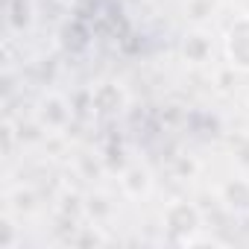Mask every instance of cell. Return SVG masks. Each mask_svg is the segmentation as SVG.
Here are the masks:
<instances>
[{"label": "cell", "instance_id": "6da1fadb", "mask_svg": "<svg viewBox=\"0 0 249 249\" xmlns=\"http://www.w3.org/2000/svg\"><path fill=\"white\" fill-rule=\"evenodd\" d=\"M226 53L234 68L249 71V18H240L226 33Z\"/></svg>", "mask_w": 249, "mask_h": 249}, {"label": "cell", "instance_id": "7a4b0ae2", "mask_svg": "<svg viewBox=\"0 0 249 249\" xmlns=\"http://www.w3.org/2000/svg\"><path fill=\"white\" fill-rule=\"evenodd\" d=\"M164 220H167L170 231H176V229H188V231H194V229L199 226V211H196L194 205H188V202H173V205L167 208Z\"/></svg>", "mask_w": 249, "mask_h": 249}, {"label": "cell", "instance_id": "3957f363", "mask_svg": "<svg viewBox=\"0 0 249 249\" xmlns=\"http://www.w3.org/2000/svg\"><path fill=\"white\" fill-rule=\"evenodd\" d=\"M223 196H226V202H229V208H237V211H246V208H249V182H240V179H234L231 185H226V191H223Z\"/></svg>", "mask_w": 249, "mask_h": 249}, {"label": "cell", "instance_id": "277c9868", "mask_svg": "<svg viewBox=\"0 0 249 249\" xmlns=\"http://www.w3.org/2000/svg\"><path fill=\"white\" fill-rule=\"evenodd\" d=\"M208 50H211V44H208V38H205L202 33L188 36V41H185V56H188L191 62H205Z\"/></svg>", "mask_w": 249, "mask_h": 249}]
</instances>
